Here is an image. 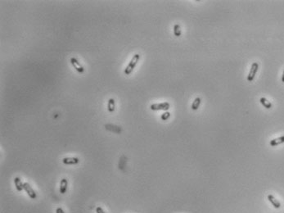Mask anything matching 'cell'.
<instances>
[{
    "instance_id": "obj_13",
    "label": "cell",
    "mask_w": 284,
    "mask_h": 213,
    "mask_svg": "<svg viewBox=\"0 0 284 213\" xmlns=\"http://www.w3.org/2000/svg\"><path fill=\"white\" fill-rule=\"evenodd\" d=\"M115 100L113 98H110L107 103V110L109 112H113L115 111Z\"/></svg>"
},
{
    "instance_id": "obj_15",
    "label": "cell",
    "mask_w": 284,
    "mask_h": 213,
    "mask_svg": "<svg viewBox=\"0 0 284 213\" xmlns=\"http://www.w3.org/2000/svg\"><path fill=\"white\" fill-rule=\"evenodd\" d=\"M169 116H170V113L169 112H165V113H163L161 115V120L162 121H166V120H168L169 118Z\"/></svg>"
},
{
    "instance_id": "obj_2",
    "label": "cell",
    "mask_w": 284,
    "mask_h": 213,
    "mask_svg": "<svg viewBox=\"0 0 284 213\" xmlns=\"http://www.w3.org/2000/svg\"><path fill=\"white\" fill-rule=\"evenodd\" d=\"M258 69H259V64H258V62H253L252 64V66H251L250 72H249L247 78L248 82H252V81L254 80L255 75H256V73L258 71Z\"/></svg>"
},
{
    "instance_id": "obj_10",
    "label": "cell",
    "mask_w": 284,
    "mask_h": 213,
    "mask_svg": "<svg viewBox=\"0 0 284 213\" xmlns=\"http://www.w3.org/2000/svg\"><path fill=\"white\" fill-rule=\"evenodd\" d=\"M14 184L16 185V188L18 192L22 191V189H24V184L22 183V181H21V179L19 177H16L14 179Z\"/></svg>"
},
{
    "instance_id": "obj_18",
    "label": "cell",
    "mask_w": 284,
    "mask_h": 213,
    "mask_svg": "<svg viewBox=\"0 0 284 213\" xmlns=\"http://www.w3.org/2000/svg\"><path fill=\"white\" fill-rule=\"evenodd\" d=\"M282 82H283L284 83V71H283V76H282Z\"/></svg>"
},
{
    "instance_id": "obj_4",
    "label": "cell",
    "mask_w": 284,
    "mask_h": 213,
    "mask_svg": "<svg viewBox=\"0 0 284 213\" xmlns=\"http://www.w3.org/2000/svg\"><path fill=\"white\" fill-rule=\"evenodd\" d=\"M24 190L26 192V194L29 195V197L31 199H35L37 198L35 191L33 189L29 183H24Z\"/></svg>"
},
{
    "instance_id": "obj_5",
    "label": "cell",
    "mask_w": 284,
    "mask_h": 213,
    "mask_svg": "<svg viewBox=\"0 0 284 213\" xmlns=\"http://www.w3.org/2000/svg\"><path fill=\"white\" fill-rule=\"evenodd\" d=\"M71 63L72 66L75 67V69H76L78 72L83 73L84 71V67L80 65V63L78 61V60H77L76 58H71Z\"/></svg>"
},
{
    "instance_id": "obj_14",
    "label": "cell",
    "mask_w": 284,
    "mask_h": 213,
    "mask_svg": "<svg viewBox=\"0 0 284 213\" xmlns=\"http://www.w3.org/2000/svg\"><path fill=\"white\" fill-rule=\"evenodd\" d=\"M181 34H182V31H181V27L179 24H176L174 25V36L176 37H179L181 36Z\"/></svg>"
},
{
    "instance_id": "obj_8",
    "label": "cell",
    "mask_w": 284,
    "mask_h": 213,
    "mask_svg": "<svg viewBox=\"0 0 284 213\" xmlns=\"http://www.w3.org/2000/svg\"><path fill=\"white\" fill-rule=\"evenodd\" d=\"M282 144H284V135L281 136V137L276 138V139H273L270 141V144L271 145L272 147H275V146Z\"/></svg>"
},
{
    "instance_id": "obj_9",
    "label": "cell",
    "mask_w": 284,
    "mask_h": 213,
    "mask_svg": "<svg viewBox=\"0 0 284 213\" xmlns=\"http://www.w3.org/2000/svg\"><path fill=\"white\" fill-rule=\"evenodd\" d=\"M67 186H68V181L66 179H62L60 183V193L64 194L67 190Z\"/></svg>"
},
{
    "instance_id": "obj_12",
    "label": "cell",
    "mask_w": 284,
    "mask_h": 213,
    "mask_svg": "<svg viewBox=\"0 0 284 213\" xmlns=\"http://www.w3.org/2000/svg\"><path fill=\"white\" fill-rule=\"evenodd\" d=\"M201 97H196L194 99V101L192 102V110L193 111H197L198 108H199V106L201 105Z\"/></svg>"
},
{
    "instance_id": "obj_1",
    "label": "cell",
    "mask_w": 284,
    "mask_h": 213,
    "mask_svg": "<svg viewBox=\"0 0 284 213\" xmlns=\"http://www.w3.org/2000/svg\"><path fill=\"white\" fill-rule=\"evenodd\" d=\"M139 59H140V55L139 54L133 55V58H132V59H131V61H130V63H129V65L127 66H126V68L125 69V75L129 76V75H130V74L132 73V71H133V69L135 68V66H136L137 63H138V61H139Z\"/></svg>"
},
{
    "instance_id": "obj_6",
    "label": "cell",
    "mask_w": 284,
    "mask_h": 213,
    "mask_svg": "<svg viewBox=\"0 0 284 213\" xmlns=\"http://www.w3.org/2000/svg\"><path fill=\"white\" fill-rule=\"evenodd\" d=\"M268 200L270 201V202L273 205V207H274V208H276V209H278V208H280L281 207V203H280V202L274 196H273L272 194H269L268 195Z\"/></svg>"
},
{
    "instance_id": "obj_11",
    "label": "cell",
    "mask_w": 284,
    "mask_h": 213,
    "mask_svg": "<svg viewBox=\"0 0 284 213\" xmlns=\"http://www.w3.org/2000/svg\"><path fill=\"white\" fill-rule=\"evenodd\" d=\"M259 102H260V103L266 109L272 108V107H273V104H272L268 99H266L265 97H261V98L259 99Z\"/></svg>"
},
{
    "instance_id": "obj_17",
    "label": "cell",
    "mask_w": 284,
    "mask_h": 213,
    "mask_svg": "<svg viewBox=\"0 0 284 213\" xmlns=\"http://www.w3.org/2000/svg\"><path fill=\"white\" fill-rule=\"evenodd\" d=\"M56 213H64V211L61 209V207H58L56 210Z\"/></svg>"
},
{
    "instance_id": "obj_16",
    "label": "cell",
    "mask_w": 284,
    "mask_h": 213,
    "mask_svg": "<svg viewBox=\"0 0 284 213\" xmlns=\"http://www.w3.org/2000/svg\"><path fill=\"white\" fill-rule=\"evenodd\" d=\"M96 213H105V212L101 207H97L96 208Z\"/></svg>"
},
{
    "instance_id": "obj_7",
    "label": "cell",
    "mask_w": 284,
    "mask_h": 213,
    "mask_svg": "<svg viewBox=\"0 0 284 213\" xmlns=\"http://www.w3.org/2000/svg\"><path fill=\"white\" fill-rule=\"evenodd\" d=\"M79 160L77 157H65L62 159V162L66 165H76L79 163Z\"/></svg>"
},
{
    "instance_id": "obj_3",
    "label": "cell",
    "mask_w": 284,
    "mask_h": 213,
    "mask_svg": "<svg viewBox=\"0 0 284 213\" xmlns=\"http://www.w3.org/2000/svg\"><path fill=\"white\" fill-rule=\"evenodd\" d=\"M150 108L152 110V111H167L168 109L169 108V103H167V102H165V103H154V104H151Z\"/></svg>"
}]
</instances>
